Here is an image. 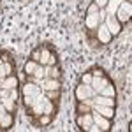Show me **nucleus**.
I'll list each match as a JSON object with an SVG mask.
<instances>
[{
    "mask_svg": "<svg viewBox=\"0 0 132 132\" xmlns=\"http://www.w3.org/2000/svg\"><path fill=\"white\" fill-rule=\"evenodd\" d=\"M114 16H116V20L120 21V25L129 23V21H130V16H132V4L129 0H127V2H122Z\"/></svg>",
    "mask_w": 132,
    "mask_h": 132,
    "instance_id": "obj_1",
    "label": "nucleus"
},
{
    "mask_svg": "<svg viewBox=\"0 0 132 132\" xmlns=\"http://www.w3.org/2000/svg\"><path fill=\"white\" fill-rule=\"evenodd\" d=\"M93 95H97L95 93V90L92 88L90 85H79L78 88H76V99H78V102H83L86 101V99H92Z\"/></svg>",
    "mask_w": 132,
    "mask_h": 132,
    "instance_id": "obj_2",
    "label": "nucleus"
},
{
    "mask_svg": "<svg viewBox=\"0 0 132 132\" xmlns=\"http://www.w3.org/2000/svg\"><path fill=\"white\" fill-rule=\"evenodd\" d=\"M104 25H106V28L109 30L111 37H116V35L122 32V25H120V21L116 20L114 14H109V16L106 18V21H104Z\"/></svg>",
    "mask_w": 132,
    "mask_h": 132,
    "instance_id": "obj_3",
    "label": "nucleus"
},
{
    "mask_svg": "<svg viewBox=\"0 0 132 132\" xmlns=\"http://www.w3.org/2000/svg\"><path fill=\"white\" fill-rule=\"evenodd\" d=\"M39 93H41V86H39L37 83L27 81L25 85H21V95H23V97H32V99H35Z\"/></svg>",
    "mask_w": 132,
    "mask_h": 132,
    "instance_id": "obj_4",
    "label": "nucleus"
},
{
    "mask_svg": "<svg viewBox=\"0 0 132 132\" xmlns=\"http://www.w3.org/2000/svg\"><path fill=\"white\" fill-rule=\"evenodd\" d=\"M44 99H46V97H44L42 93H39V95H37V97L34 99L32 106L28 108V109L32 111V114L39 116V114H42V113H44Z\"/></svg>",
    "mask_w": 132,
    "mask_h": 132,
    "instance_id": "obj_5",
    "label": "nucleus"
},
{
    "mask_svg": "<svg viewBox=\"0 0 132 132\" xmlns=\"http://www.w3.org/2000/svg\"><path fill=\"white\" fill-rule=\"evenodd\" d=\"M95 104V106H109V108H114V97H106V95H93V101H90V106Z\"/></svg>",
    "mask_w": 132,
    "mask_h": 132,
    "instance_id": "obj_6",
    "label": "nucleus"
},
{
    "mask_svg": "<svg viewBox=\"0 0 132 132\" xmlns=\"http://www.w3.org/2000/svg\"><path fill=\"white\" fill-rule=\"evenodd\" d=\"M95 30H97V39H99V42H102V44H109V42H111L113 37H111V34H109V30L106 28L104 23H101Z\"/></svg>",
    "mask_w": 132,
    "mask_h": 132,
    "instance_id": "obj_7",
    "label": "nucleus"
},
{
    "mask_svg": "<svg viewBox=\"0 0 132 132\" xmlns=\"http://www.w3.org/2000/svg\"><path fill=\"white\" fill-rule=\"evenodd\" d=\"M85 25H86V28L95 30L101 25V14L99 12H88V16L85 18Z\"/></svg>",
    "mask_w": 132,
    "mask_h": 132,
    "instance_id": "obj_8",
    "label": "nucleus"
},
{
    "mask_svg": "<svg viewBox=\"0 0 132 132\" xmlns=\"http://www.w3.org/2000/svg\"><path fill=\"white\" fill-rule=\"evenodd\" d=\"M41 86L44 88L46 92H51V90H60V81L56 78H44L41 83Z\"/></svg>",
    "mask_w": 132,
    "mask_h": 132,
    "instance_id": "obj_9",
    "label": "nucleus"
},
{
    "mask_svg": "<svg viewBox=\"0 0 132 132\" xmlns=\"http://www.w3.org/2000/svg\"><path fill=\"white\" fill-rule=\"evenodd\" d=\"M92 108L99 113V114H102L104 118H108V120L114 118V108H109V106H95V104H92Z\"/></svg>",
    "mask_w": 132,
    "mask_h": 132,
    "instance_id": "obj_10",
    "label": "nucleus"
},
{
    "mask_svg": "<svg viewBox=\"0 0 132 132\" xmlns=\"http://www.w3.org/2000/svg\"><path fill=\"white\" fill-rule=\"evenodd\" d=\"M16 86H18V78H16V76H12V74L5 76V78L0 81V88H5V90L16 88Z\"/></svg>",
    "mask_w": 132,
    "mask_h": 132,
    "instance_id": "obj_11",
    "label": "nucleus"
},
{
    "mask_svg": "<svg viewBox=\"0 0 132 132\" xmlns=\"http://www.w3.org/2000/svg\"><path fill=\"white\" fill-rule=\"evenodd\" d=\"M108 83H109V81H108L106 78H102V76H93V79H92L90 86L93 88V90H95V93H99V92H101L102 88L108 85Z\"/></svg>",
    "mask_w": 132,
    "mask_h": 132,
    "instance_id": "obj_12",
    "label": "nucleus"
},
{
    "mask_svg": "<svg viewBox=\"0 0 132 132\" xmlns=\"http://www.w3.org/2000/svg\"><path fill=\"white\" fill-rule=\"evenodd\" d=\"M92 123H93V116H92V113H83V114H79L78 116V125L81 127V129H88Z\"/></svg>",
    "mask_w": 132,
    "mask_h": 132,
    "instance_id": "obj_13",
    "label": "nucleus"
},
{
    "mask_svg": "<svg viewBox=\"0 0 132 132\" xmlns=\"http://www.w3.org/2000/svg\"><path fill=\"white\" fill-rule=\"evenodd\" d=\"M92 116H93V123H97L99 127H101V130H109V120L108 118H104L102 114L99 113H92Z\"/></svg>",
    "mask_w": 132,
    "mask_h": 132,
    "instance_id": "obj_14",
    "label": "nucleus"
},
{
    "mask_svg": "<svg viewBox=\"0 0 132 132\" xmlns=\"http://www.w3.org/2000/svg\"><path fill=\"white\" fill-rule=\"evenodd\" d=\"M12 123H14V114L12 113H5L4 114V118H2V123H0V129H4V130H7L12 127Z\"/></svg>",
    "mask_w": 132,
    "mask_h": 132,
    "instance_id": "obj_15",
    "label": "nucleus"
},
{
    "mask_svg": "<svg viewBox=\"0 0 132 132\" xmlns=\"http://www.w3.org/2000/svg\"><path fill=\"white\" fill-rule=\"evenodd\" d=\"M0 101H2V104L5 106V109L9 113H14V109H16V101H14L12 97L5 95V97H0Z\"/></svg>",
    "mask_w": 132,
    "mask_h": 132,
    "instance_id": "obj_16",
    "label": "nucleus"
},
{
    "mask_svg": "<svg viewBox=\"0 0 132 132\" xmlns=\"http://www.w3.org/2000/svg\"><path fill=\"white\" fill-rule=\"evenodd\" d=\"M51 55H53V53H50V50H46V48H42L41 51H37V60L41 62L42 65H48V62H50Z\"/></svg>",
    "mask_w": 132,
    "mask_h": 132,
    "instance_id": "obj_17",
    "label": "nucleus"
},
{
    "mask_svg": "<svg viewBox=\"0 0 132 132\" xmlns=\"http://www.w3.org/2000/svg\"><path fill=\"white\" fill-rule=\"evenodd\" d=\"M37 67H39V62L37 60H28L27 63H25V67H23V72L28 74V76H34V72H35Z\"/></svg>",
    "mask_w": 132,
    "mask_h": 132,
    "instance_id": "obj_18",
    "label": "nucleus"
},
{
    "mask_svg": "<svg viewBox=\"0 0 132 132\" xmlns=\"http://www.w3.org/2000/svg\"><path fill=\"white\" fill-rule=\"evenodd\" d=\"M35 81H41V79H44L46 78V67L44 65H39L37 69H35V72H34V76H32Z\"/></svg>",
    "mask_w": 132,
    "mask_h": 132,
    "instance_id": "obj_19",
    "label": "nucleus"
},
{
    "mask_svg": "<svg viewBox=\"0 0 132 132\" xmlns=\"http://www.w3.org/2000/svg\"><path fill=\"white\" fill-rule=\"evenodd\" d=\"M99 93H101V95H106V97H114L116 90H114V86H113V85H109V83H108V85H106V86H104Z\"/></svg>",
    "mask_w": 132,
    "mask_h": 132,
    "instance_id": "obj_20",
    "label": "nucleus"
},
{
    "mask_svg": "<svg viewBox=\"0 0 132 132\" xmlns=\"http://www.w3.org/2000/svg\"><path fill=\"white\" fill-rule=\"evenodd\" d=\"M53 111H55V106H53V102L46 97V99H44V113H46V114H53Z\"/></svg>",
    "mask_w": 132,
    "mask_h": 132,
    "instance_id": "obj_21",
    "label": "nucleus"
},
{
    "mask_svg": "<svg viewBox=\"0 0 132 132\" xmlns=\"http://www.w3.org/2000/svg\"><path fill=\"white\" fill-rule=\"evenodd\" d=\"M39 123H41V125H50L51 123V114H46V113L39 114Z\"/></svg>",
    "mask_w": 132,
    "mask_h": 132,
    "instance_id": "obj_22",
    "label": "nucleus"
},
{
    "mask_svg": "<svg viewBox=\"0 0 132 132\" xmlns=\"http://www.w3.org/2000/svg\"><path fill=\"white\" fill-rule=\"evenodd\" d=\"M92 79H93V74H92V72H86V74H83V76H81V83H83V85H90Z\"/></svg>",
    "mask_w": 132,
    "mask_h": 132,
    "instance_id": "obj_23",
    "label": "nucleus"
},
{
    "mask_svg": "<svg viewBox=\"0 0 132 132\" xmlns=\"http://www.w3.org/2000/svg\"><path fill=\"white\" fill-rule=\"evenodd\" d=\"M108 2H109V0H93V4H95L99 9H104V7L108 5Z\"/></svg>",
    "mask_w": 132,
    "mask_h": 132,
    "instance_id": "obj_24",
    "label": "nucleus"
},
{
    "mask_svg": "<svg viewBox=\"0 0 132 132\" xmlns=\"http://www.w3.org/2000/svg\"><path fill=\"white\" fill-rule=\"evenodd\" d=\"M86 130H90V132H101V127L97 125V123H92L90 127L86 129Z\"/></svg>",
    "mask_w": 132,
    "mask_h": 132,
    "instance_id": "obj_25",
    "label": "nucleus"
},
{
    "mask_svg": "<svg viewBox=\"0 0 132 132\" xmlns=\"http://www.w3.org/2000/svg\"><path fill=\"white\" fill-rule=\"evenodd\" d=\"M4 71H5V74L9 76V74H12V65L11 63H4Z\"/></svg>",
    "mask_w": 132,
    "mask_h": 132,
    "instance_id": "obj_26",
    "label": "nucleus"
},
{
    "mask_svg": "<svg viewBox=\"0 0 132 132\" xmlns=\"http://www.w3.org/2000/svg\"><path fill=\"white\" fill-rule=\"evenodd\" d=\"M0 102H2V101H0ZM5 113H7V109H5V106L2 104V106H0V123H2V118H4Z\"/></svg>",
    "mask_w": 132,
    "mask_h": 132,
    "instance_id": "obj_27",
    "label": "nucleus"
},
{
    "mask_svg": "<svg viewBox=\"0 0 132 132\" xmlns=\"http://www.w3.org/2000/svg\"><path fill=\"white\" fill-rule=\"evenodd\" d=\"M99 11H101V9H99V7H97L95 4H92L90 7H88V12H99Z\"/></svg>",
    "mask_w": 132,
    "mask_h": 132,
    "instance_id": "obj_28",
    "label": "nucleus"
},
{
    "mask_svg": "<svg viewBox=\"0 0 132 132\" xmlns=\"http://www.w3.org/2000/svg\"><path fill=\"white\" fill-rule=\"evenodd\" d=\"M2 63H4V62H2V58H0V65H2Z\"/></svg>",
    "mask_w": 132,
    "mask_h": 132,
    "instance_id": "obj_29",
    "label": "nucleus"
}]
</instances>
